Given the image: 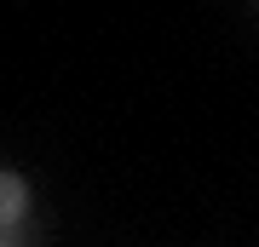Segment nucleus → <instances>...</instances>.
<instances>
[{
    "label": "nucleus",
    "instance_id": "1",
    "mask_svg": "<svg viewBox=\"0 0 259 247\" xmlns=\"http://www.w3.org/2000/svg\"><path fill=\"white\" fill-rule=\"evenodd\" d=\"M23 213H29V184L18 173H0V230L23 224Z\"/></svg>",
    "mask_w": 259,
    "mask_h": 247
},
{
    "label": "nucleus",
    "instance_id": "2",
    "mask_svg": "<svg viewBox=\"0 0 259 247\" xmlns=\"http://www.w3.org/2000/svg\"><path fill=\"white\" fill-rule=\"evenodd\" d=\"M0 247H12V241H0Z\"/></svg>",
    "mask_w": 259,
    "mask_h": 247
}]
</instances>
